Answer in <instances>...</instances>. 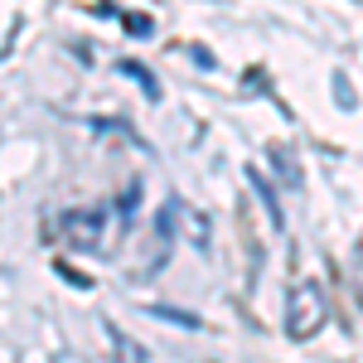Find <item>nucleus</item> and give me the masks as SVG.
Returning <instances> with one entry per match:
<instances>
[{
    "instance_id": "f03ea898",
    "label": "nucleus",
    "mask_w": 363,
    "mask_h": 363,
    "mask_svg": "<svg viewBox=\"0 0 363 363\" xmlns=\"http://www.w3.org/2000/svg\"><path fill=\"white\" fill-rule=\"evenodd\" d=\"M325 320H330V306H325L320 286H315V281H301V286H296V296H291V306H286V330H291V339L320 335V330H325Z\"/></svg>"
},
{
    "instance_id": "423d86ee",
    "label": "nucleus",
    "mask_w": 363,
    "mask_h": 363,
    "mask_svg": "<svg viewBox=\"0 0 363 363\" xmlns=\"http://www.w3.org/2000/svg\"><path fill=\"white\" fill-rule=\"evenodd\" d=\"M126 29H131V34H140V39H145V34H150V20H145V15H126Z\"/></svg>"
},
{
    "instance_id": "f257e3e1",
    "label": "nucleus",
    "mask_w": 363,
    "mask_h": 363,
    "mask_svg": "<svg viewBox=\"0 0 363 363\" xmlns=\"http://www.w3.org/2000/svg\"><path fill=\"white\" fill-rule=\"evenodd\" d=\"M107 208H63L54 218V238L73 252H97L107 238Z\"/></svg>"
},
{
    "instance_id": "20e7f679",
    "label": "nucleus",
    "mask_w": 363,
    "mask_h": 363,
    "mask_svg": "<svg viewBox=\"0 0 363 363\" xmlns=\"http://www.w3.org/2000/svg\"><path fill=\"white\" fill-rule=\"evenodd\" d=\"M121 73H126V78H136V83L145 87V97H160V87H155V78H150V73H145L140 63H121Z\"/></svg>"
},
{
    "instance_id": "0eeeda50",
    "label": "nucleus",
    "mask_w": 363,
    "mask_h": 363,
    "mask_svg": "<svg viewBox=\"0 0 363 363\" xmlns=\"http://www.w3.org/2000/svg\"><path fill=\"white\" fill-rule=\"evenodd\" d=\"M359 5H363V0H359Z\"/></svg>"
},
{
    "instance_id": "39448f33",
    "label": "nucleus",
    "mask_w": 363,
    "mask_h": 363,
    "mask_svg": "<svg viewBox=\"0 0 363 363\" xmlns=\"http://www.w3.org/2000/svg\"><path fill=\"white\" fill-rule=\"evenodd\" d=\"M155 315H160V320H174V325H184V330H199V315H184V310H169V306H160Z\"/></svg>"
},
{
    "instance_id": "7ed1b4c3",
    "label": "nucleus",
    "mask_w": 363,
    "mask_h": 363,
    "mask_svg": "<svg viewBox=\"0 0 363 363\" xmlns=\"http://www.w3.org/2000/svg\"><path fill=\"white\" fill-rule=\"evenodd\" d=\"M247 179H252V189L262 194V203H267V218H272V228H281L286 218H281V203H277V194H272V184H267V174H257V169H247Z\"/></svg>"
}]
</instances>
